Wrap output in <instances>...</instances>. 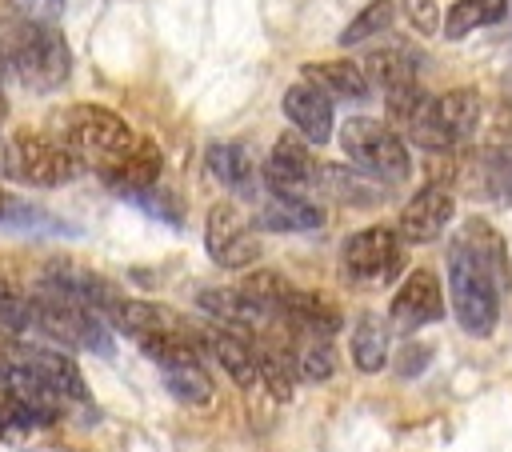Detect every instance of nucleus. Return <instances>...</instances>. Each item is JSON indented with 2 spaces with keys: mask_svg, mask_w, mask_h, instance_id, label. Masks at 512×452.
<instances>
[{
  "mask_svg": "<svg viewBox=\"0 0 512 452\" xmlns=\"http://www.w3.org/2000/svg\"><path fill=\"white\" fill-rule=\"evenodd\" d=\"M0 56L8 76L32 92H52L72 72V48L52 20H24L8 12L0 20Z\"/></svg>",
  "mask_w": 512,
  "mask_h": 452,
  "instance_id": "obj_1",
  "label": "nucleus"
},
{
  "mask_svg": "<svg viewBox=\"0 0 512 452\" xmlns=\"http://www.w3.org/2000/svg\"><path fill=\"white\" fill-rule=\"evenodd\" d=\"M52 136L80 160V168H92L96 176L112 172L140 140L132 124L104 104H68L64 112H56Z\"/></svg>",
  "mask_w": 512,
  "mask_h": 452,
  "instance_id": "obj_2",
  "label": "nucleus"
},
{
  "mask_svg": "<svg viewBox=\"0 0 512 452\" xmlns=\"http://www.w3.org/2000/svg\"><path fill=\"white\" fill-rule=\"evenodd\" d=\"M24 300H28V336H40L44 344L64 348V352L68 348L100 352V356L112 352V328L100 312H92L76 300L40 292V288H32Z\"/></svg>",
  "mask_w": 512,
  "mask_h": 452,
  "instance_id": "obj_3",
  "label": "nucleus"
},
{
  "mask_svg": "<svg viewBox=\"0 0 512 452\" xmlns=\"http://www.w3.org/2000/svg\"><path fill=\"white\" fill-rule=\"evenodd\" d=\"M448 296H452V312L468 336H488L496 328L500 284L460 236H452V244H448Z\"/></svg>",
  "mask_w": 512,
  "mask_h": 452,
  "instance_id": "obj_4",
  "label": "nucleus"
},
{
  "mask_svg": "<svg viewBox=\"0 0 512 452\" xmlns=\"http://www.w3.org/2000/svg\"><path fill=\"white\" fill-rule=\"evenodd\" d=\"M84 168L80 160L52 136V132H8L0 140V176L28 184V188H60L76 180Z\"/></svg>",
  "mask_w": 512,
  "mask_h": 452,
  "instance_id": "obj_5",
  "label": "nucleus"
},
{
  "mask_svg": "<svg viewBox=\"0 0 512 452\" xmlns=\"http://www.w3.org/2000/svg\"><path fill=\"white\" fill-rule=\"evenodd\" d=\"M340 148H344V156L356 164V172H364V176H372V180L400 184V180L408 176V168H412L404 140H400L388 124H380V120H372V116H352V120H344V128H340Z\"/></svg>",
  "mask_w": 512,
  "mask_h": 452,
  "instance_id": "obj_6",
  "label": "nucleus"
},
{
  "mask_svg": "<svg viewBox=\"0 0 512 452\" xmlns=\"http://www.w3.org/2000/svg\"><path fill=\"white\" fill-rule=\"evenodd\" d=\"M320 172H324V164L316 160L312 144L304 136H296V132H284L272 144V152H268V160L260 168V184L272 196H300V200H308V192L320 188Z\"/></svg>",
  "mask_w": 512,
  "mask_h": 452,
  "instance_id": "obj_7",
  "label": "nucleus"
},
{
  "mask_svg": "<svg viewBox=\"0 0 512 452\" xmlns=\"http://www.w3.org/2000/svg\"><path fill=\"white\" fill-rule=\"evenodd\" d=\"M400 260H404V244L384 224L352 232L344 240V252H340L344 276L356 280V284H388L400 272Z\"/></svg>",
  "mask_w": 512,
  "mask_h": 452,
  "instance_id": "obj_8",
  "label": "nucleus"
},
{
  "mask_svg": "<svg viewBox=\"0 0 512 452\" xmlns=\"http://www.w3.org/2000/svg\"><path fill=\"white\" fill-rule=\"evenodd\" d=\"M384 96H388V128L400 140H412L424 152H448L452 148L440 120H436V96H428L420 84H404V88H392Z\"/></svg>",
  "mask_w": 512,
  "mask_h": 452,
  "instance_id": "obj_9",
  "label": "nucleus"
},
{
  "mask_svg": "<svg viewBox=\"0 0 512 452\" xmlns=\"http://www.w3.org/2000/svg\"><path fill=\"white\" fill-rule=\"evenodd\" d=\"M472 192H480L484 200H512V108L504 104L496 112V124L488 132V140L480 144V152L472 156V176H468Z\"/></svg>",
  "mask_w": 512,
  "mask_h": 452,
  "instance_id": "obj_10",
  "label": "nucleus"
},
{
  "mask_svg": "<svg viewBox=\"0 0 512 452\" xmlns=\"http://www.w3.org/2000/svg\"><path fill=\"white\" fill-rule=\"evenodd\" d=\"M204 248H208V256H212L220 268H248V264H256V256H260V240H256L248 216H244L236 204H228V200H220V204L208 208V220H204Z\"/></svg>",
  "mask_w": 512,
  "mask_h": 452,
  "instance_id": "obj_11",
  "label": "nucleus"
},
{
  "mask_svg": "<svg viewBox=\"0 0 512 452\" xmlns=\"http://www.w3.org/2000/svg\"><path fill=\"white\" fill-rule=\"evenodd\" d=\"M36 288L40 292H52V296H64V300H76L92 312H100L108 320V312L120 304V288L112 280H104L100 272L92 268H80L72 260H52L44 264V272L36 276Z\"/></svg>",
  "mask_w": 512,
  "mask_h": 452,
  "instance_id": "obj_12",
  "label": "nucleus"
},
{
  "mask_svg": "<svg viewBox=\"0 0 512 452\" xmlns=\"http://www.w3.org/2000/svg\"><path fill=\"white\" fill-rule=\"evenodd\" d=\"M16 356L48 384V392L68 408V404H88V384L76 368V360L64 352V348H52V344H36V340H16L12 344Z\"/></svg>",
  "mask_w": 512,
  "mask_h": 452,
  "instance_id": "obj_13",
  "label": "nucleus"
},
{
  "mask_svg": "<svg viewBox=\"0 0 512 452\" xmlns=\"http://www.w3.org/2000/svg\"><path fill=\"white\" fill-rule=\"evenodd\" d=\"M452 212H456L452 192H448L444 184H424V188L400 208V224H396L400 244H428V240H436V236L448 228Z\"/></svg>",
  "mask_w": 512,
  "mask_h": 452,
  "instance_id": "obj_14",
  "label": "nucleus"
},
{
  "mask_svg": "<svg viewBox=\"0 0 512 452\" xmlns=\"http://www.w3.org/2000/svg\"><path fill=\"white\" fill-rule=\"evenodd\" d=\"M392 324L412 332V328H424L432 320L444 316V292H440V280L428 272V268H416L412 276H404V284L396 288L392 296Z\"/></svg>",
  "mask_w": 512,
  "mask_h": 452,
  "instance_id": "obj_15",
  "label": "nucleus"
},
{
  "mask_svg": "<svg viewBox=\"0 0 512 452\" xmlns=\"http://www.w3.org/2000/svg\"><path fill=\"white\" fill-rule=\"evenodd\" d=\"M204 164H208V176L220 180L240 200H256L260 196V168H256V156H252L248 144H240V140L208 144Z\"/></svg>",
  "mask_w": 512,
  "mask_h": 452,
  "instance_id": "obj_16",
  "label": "nucleus"
},
{
  "mask_svg": "<svg viewBox=\"0 0 512 452\" xmlns=\"http://www.w3.org/2000/svg\"><path fill=\"white\" fill-rule=\"evenodd\" d=\"M280 108H284V116L296 124V136H304L312 148L332 136V100H328L324 92H316L312 84H304V80L288 84Z\"/></svg>",
  "mask_w": 512,
  "mask_h": 452,
  "instance_id": "obj_17",
  "label": "nucleus"
},
{
  "mask_svg": "<svg viewBox=\"0 0 512 452\" xmlns=\"http://www.w3.org/2000/svg\"><path fill=\"white\" fill-rule=\"evenodd\" d=\"M196 340H200V352H208L240 388L260 384L256 380V360H252V340L248 336L228 332L220 324H204V328H196Z\"/></svg>",
  "mask_w": 512,
  "mask_h": 452,
  "instance_id": "obj_18",
  "label": "nucleus"
},
{
  "mask_svg": "<svg viewBox=\"0 0 512 452\" xmlns=\"http://www.w3.org/2000/svg\"><path fill=\"white\" fill-rule=\"evenodd\" d=\"M160 168H164V152L156 148V140H136V148L112 168V172H104L100 180L112 188V192H120V196H128V200H136V196H144V192H152L156 188V180H160Z\"/></svg>",
  "mask_w": 512,
  "mask_h": 452,
  "instance_id": "obj_19",
  "label": "nucleus"
},
{
  "mask_svg": "<svg viewBox=\"0 0 512 452\" xmlns=\"http://www.w3.org/2000/svg\"><path fill=\"white\" fill-rule=\"evenodd\" d=\"M300 72H304V84H312L328 100H368L372 92L364 68L352 60H316V64H304Z\"/></svg>",
  "mask_w": 512,
  "mask_h": 452,
  "instance_id": "obj_20",
  "label": "nucleus"
},
{
  "mask_svg": "<svg viewBox=\"0 0 512 452\" xmlns=\"http://www.w3.org/2000/svg\"><path fill=\"white\" fill-rule=\"evenodd\" d=\"M256 224L268 232H312L324 224V208L300 196H268L256 212Z\"/></svg>",
  "mask_w": 512,
  "mask_h": 452,
  "instance_id": "obj_21",
  "label": "nucleus"
},
{
  "mask_svg": "<svg viewBox=\"0 0 512 452\" xmlns=\"http://www.w3.org/2000/svg\"><path fill=\"white\" fill-rule=\"evenodd\" d=\"M436 120L448 136V144L472 140L476 124H480V92L476 88H448L444 96H436Z\"/></svg>",
  "mask_w": 512,
  "mask_h": 452,
  "instance_id": "obj_22",
  "label": "nucleus"
},
{
  "mask_svg": "<svg viewBox=\"0 0 512 452\" xmlns=\"http://www.w3.org/2000/svg\"><path fill=\"white\" fill-rule=\"evenodd\" d=\"M416 64H420V56H416L408 44H388V48L368 52V60H364L368 72H364V76H376L380 88L392 92V88L416 84Z\"/></svg>",
  "mask_w": 512,
  "mask_h": 452,
  "instance_id": "obj_23",
  "label": "nucleus"
},
{
  "mask_svg": "<svg viewBox=\"0 0 512 452\" xmlns=\"http://www.w3.org/2000/svg\"><path fill=\"white\" fill-rule=\"evenodd\" d=\"M160 376H164V388L188 404V408H204L212 400V376L204 372L200 360H172V364H160Z\"/></svg>",
  "mask_w": 512,
  "mask_h": 452,
  "instance_id": "obj_24",
  "label": "nucleus"
},
{
  "mask_svg": "<svg viewBox=\"0 0 512 452\" xmlns=\"http://www.w3.org/2000/svg\"><path fill=\"white\" fill-rule=\"evenodd\" d=\"M352 360L360 372H380L388 364V324L376 312H364L352 328Z\"/></svg>",
  "mask_w": 512,
  "mask_h": 452,
  "instance_id": "obj_25",
  "label": "nucleus"
},
{
  "mask_svg": "<svg viewBox=\"0 0 512 452\" xmlns=\"http://www.w3.org/2000/svg\"><path fill=\"white\" fill-rule=\"evenodd\" d=\"M504 16H508V0H456L444 12V36L460 40L476 28H488V24L504 20Z\"/></svg>",
  "mask_w": 512,
  "mask_h": 452,
  "instance_id": "obj_26",
  "label": "nucleus"
},
{
  "mask_svg": "<svg viewBox=\"0 0 512 452\" xmlns=\"http://www.w3.org/2000/svg\"><path fill=\"white\" fill-rule=\"evenodd\" d=\"M292 360H296V380H308V384H324L336 372V348L324 336H296Z\"/></svg>",
  "mask_w": 512,
  "mask_h": 452,
  "instance_id": "obj_27",
  "label": "nucleus"
},
{
  "mask_svg": "<svg viewBox=\"0 0 512 452\" xmlns=\"http://www.w3.org/2000/svg\"><path fill=\"white\" fill-rule=\"evenodd\" d=\"M392 16H396V0H368V4L356 12V20L340 32V44L352 48V44H364V40L380 36V32L392 24Z\"/></svg>",
  "mask_w": 512,
  "mask_h": 452,
  "instance_id": "obj_28",
  "label": "nucleus"
},
{
  "mask_svg": "<svg viewBox=\"0 0 512 452\" xmlns=\"http://www.w3.org/2000/svg\"><path fill=\"white\" fill-rule=\"evenodd\" d=\"M8 8L12 16H24V20H52L64 8V0H8Z\"/></svg>",
  "mask_w": 512,
  "mask_h": 452,
  "instance_id": "obj_29",
  "label": "nucleus"
},
{
  "mask_svg": "<svg viewBox=\"0 0 512 452\" xmlns=\"http://www.w3.org/2000/svg\"><path fill=\"white\" fill-rule=\"evenodd\" d=\"M408 20L420 32H436V4L432 0H408Z\"/></svg>",
  "mask_w": 512,
  "mask_h": 452,
  "instance_id": "obj_30",
  "label": "nucleus"
},
{
  "mask_svg": "<svg viewBox=\"0 0 512 452\" xmlns=\"http://www.w3.org/2000/svg\"><path fill=\"white\" fill-rule=\"evenodd\" d=\"M8 208H12V196L0 188V224H4V216H8Z\"/></svg>",
  "mask_w": 512,
  "mask_h": 452,
  "instance_id": "obj_31",
  "label": "nucleus"
},
{
  "mask_svg": "<svg viewBox=\"0 0 512 452\" xmlns=\"http://www.w3.org/2000/svg\"><path fill=\"white\" fill-rule=\"evenodd\" d=\"M508 80H512V76H508Z\"/></svg>",
  "mask_w": 512,
  "mask_h": 452,
  "instance_id": "obj_32",
  "label": "nucleus"
}]
</instances>
